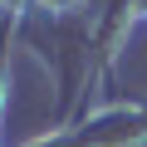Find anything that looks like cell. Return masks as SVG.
<instances>
[{"label":"cell","mask_w":147,"mask_h":147,"mask_svg":"<svg viewBox=\"0 0 147 147\" xmlns=\"http://www.w3.org/2000/svg\"><path fill=\"white\" fill-rule=\"evenodd\" d=\"M132 10H137V20H147V0H132Z\"/></svg>","instance_id":"obj_2"},{"label":"cell","mask_w":147,"mask_h":147,"mask_svg":"<svg viewBox=\"0 0 147 147\" xmlns=\"http://www.w3.org/2000/svg\"><path fill=\"white\" fill-rule=\"evenodd\" d=\"M20 25H25V15H5L0 10V108H5V88H10V49L20 39Z\"/></svg>","instance_id":"obj_1"}]
</instances>
